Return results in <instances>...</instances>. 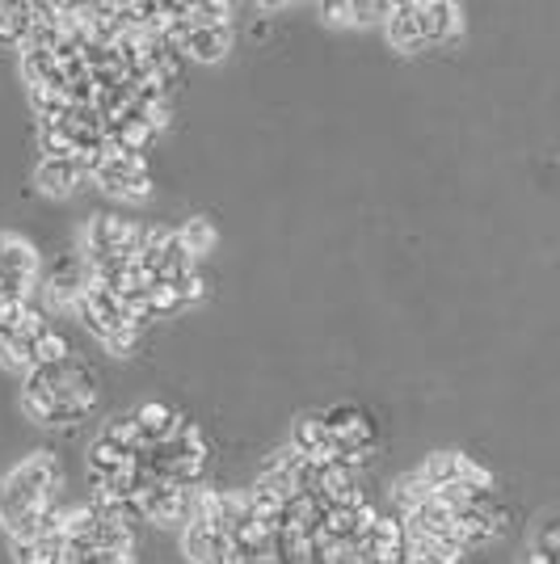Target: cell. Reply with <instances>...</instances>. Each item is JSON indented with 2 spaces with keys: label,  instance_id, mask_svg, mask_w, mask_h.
<instances>
[{
  "label": "cell",
  "instance_id": "8fae6325",
  "mask_svg": "<svg viewBox=\"0 0 560 564\" xmlns=\"http://www.w3.org/2000/svg\"><path fill=\"white\" fill-rule=\"evenodd\" d=\"M324 422H329L333 438L342 442L350 463H358V459L375 447V422L367 408H358V404H338V408H324Z\"/></svg>",
  "mask_w": 560,
  "mask_h": 564
},
{
  "label": "cell",
  "instance_id": "9a60e30c",
  "mask_svg": "<svg viewBox=\"0 0 560 564\" xmlns=\"http://www.w3.org/2000/svg\"><path fill=\"white\" fill-rule=\"evenodd\" d=\"M388 43L397 47V51L413 55V51H426V43H422V22H418V0H404V4H392V13H388Z\"/></svg>",
  "mask_w": 560,
  "mask_h": 564
},
{
  "label": "cell",
  "instance_id": "2e32d148",
  "mask_svg": "<svg viewBox=\"0 0 560 564\" xmlns=\"http://www.w3.org/2000/svg\"><path fill=\"white\" fill-rule=\"evenodd\" d=\"M64 564H135V543H64Z\"/></svg>",
  "mask_w": 560,
  "mask_h": 564
},
{
  "label": "cell",
  "instance_id": "7a4b0ae2",
  "mask_svg": "<svg viewBox=\"0 0 560 564\" xmlns=\"http://www.w3.org/2000/svg\"><path fill=\"white\" fill-rule=\"evenodd\" d=\"M59 488H64V472H59V459L52 451H34L22 463H13L0 476V527H4V536H30L55 506H64Z\"/></svg>",
  "mask_w": 560,
  "mask_h": 564
},
{
  "label": "cell",
  "instance_id": "5bb4252c",
  "mask_svg": "<svg viewBox=\"0 0 560 564\" xmlns=\"http://www.w3.org/2000/svg\"><path fill=\"white\" fill-rule=\"evenodd\" d=\"M135 430H139V447H160L164 438H173L178 426L186 422L178 408H169L164 401H144L139 408L132 413Z\"/></svg>",
  "mask_w": 560,
  "mask_h": 564
},
{
  "label": "cell",
  "instance_id": "30bf717a",
  "mask_svg": "<svg viewBox=\"0 0 560 564\" xmlns=\"http://www.w3.org/2000/svg\"><path fill=\"white\" fill-rule=\"evenodd\" d=\"M292 447L308 459V463H350V456L342 451V442H338L333 430H329L324 413H304V417H295ZM354 468H358V463H354Z\"/></svg>",
  "mask_w": 560,
  "mask_h": 564
},
{
  "label": "cell",
  "instance_id": "3957f363",
  "mask_svg": "<svg viewBox=\"0 0 560 564\" xmlns=\"http://www.w3.org/2000/svg\"><path fill=\"white\" fill-rule=\"evenodd\" d=\"M77 321L84 324L110 354H132L135 337H139V329H144V324L135 321L132 308H127V299L114 296L106 283H98V278H89V287H84V296H80Z\"/></svg>",
  "mask_w": 560,
  "mask_h": 564
},
{
  "label": "cell",
  "instance_id": "ac0fdd59",
  "mask_svg": "<svg viewBox=\"0 0 560 564\" xmlns=\"http://www.w3.org/2000/svg\"><path fill=\"white\" fill-rule=\"evenodd\" d=\"M178 237H182V244H186V253L198 262L203 253H212L215 249V228H212V219H186V228H178Z\"/></svg>",
  "mask_w": 560,
  "mask_h": 564
},
{
  "label": "cell",
  "instance_id": "52a82bcc",
  "mask_svg": "<svg viewBox=\"0 0 560 564\" xmlns=\"http://www.w3.org/2000/svg\"><path fill=\"white\" fill-rule=\"evenodd\" d=\"M93 182L106 189L110 198H123V203H144L152 194V169L144 157L132 152H114L110 148L102 161L93 164Z\"/></svg>",
  "mask_w": 560,
  "mask_h": 564
},
{
  "label": "cell",
  "instance_id": "9c48e42d",
  "mask_svg": "<svg viewBox=\"0 0 560 564\" xmlns=\"http://www.w3.org/2000/svg\"><path fill=\"white\" fill-rule=\"evenodd\" d=\"M13 564H64V506H55L30 536L9 539Z\"/></svg>",
  "mask_w": 560,
  "mask_h": 564
},
{
  "label": "cell",
  "instance_id": "7c38bea8",
  "mask_svg": "<svg viewBox=\"0 0 560 564\" xmlns=\"http://www.w3.org/2000/svg\"><path fill=\"white\" fill-rule=\"evenodd\" d=\"M34 182L52 198H68V194H77L93 177H89V164L77 161V157H43L38 169H34Z\"/></svg>",
  "mask_w": 560,
  "mask_h": 564
},
{
  "label": "cell",
  "instance_id": "5b68a950",
  "mask_svg": "<svg viewBox=\"0 0 560 564\" xmlns=\"http://www.w3.org/2000/svg\"><path fill=\"white\" fill-rule=\"evenodd\" d=\"M198 488L203 484H173V481H148V476H139V488H135L139 522L186 531L194 510H198Z\"/></svg>",
  "mask_w": 560,
  "mask_h": 564
},
{
  "label": "cell",
  "instance_id": "ba28073f",
  "mask_svg": "<svg viewBox=\"0 0 560 564\" xmlns=\"http://www.w3.org/2000/svg\"><path fill=\"white\" fill-rule=\"evenodd\" d=\"M38 287V253L26 237L4 232L0 237V299L4 303H30V291Z\"/></svg>",
  "mask_w": 560,
  "mask_h": 564
},
{
  "label": "cell",
  "instance_id": "6da1fadb",
  "mask_svg": "<svg viewBox=\"0 0 560 564\" xmlns=\"http://www.w3.org/2000/svg\"><path fill=\"white\" fill-rule=\"evenodd\" d=\"M98 396H102L98 371L80 354H68L52 367H34L22 388V404L38 426H77L98 408Z\"/></svg>",
  "mask_w": 560,
  "mask_h": 564
},
{
  "label": "cell",
  "instance_id": "277c9868",
  "mask_svg": "<svg viewBox=\"0 0 560 564\" xmlns=\"http://www.w3.org/2000/svg\"><path fill=\"white\" fill-rule=\"evenodd\" d=\"M207 468V438L198 434L194 422H182L173 438H164L160 447L139 451V476L148 481H173V484H198Z\"/></svg>",
  "mask_w": 560,
  "mask_h": 564
},
{
  "label": "cell",
  "instance_id": "8992f818",
  "mask_svg": "<svg viewBox=\"0 0 560 564\" xmlns=\"http://www.w3.org/2000/svg\"><path fill=\"white\" fill-rule=\"evenodd\" d=\"M135 266H139L148 287H157V283H178V278L194 274L198 262L186 253V244H182V237L173 228H148L144 241H139Z\"/></svg>",
  "mask_w": 560,
  "mask_h": 564
},
{
  "label": "cell",
  "instance_id": "4fadbf2b",
  "mask_svg": "<svg viewBox=\"0 0 560 564\" xmlns=\"http://www.w3.org/2000/svg\"><path fill=\"white\" fill-rule=\"evenodd\" d=\"M418 22L426 47H447L459 38V4L452 0H418Z\"/></svg>",
  "mask_w": 560,
  "mask_h": 564
},
{
  "label": "cell",
  "instance_id": "e0dca14e",
  "mask_svg": "<svg viewBox=\"0 0 560 564\" xmlns=\"http://www.w3.org/2000/svg\"><path fill=\"white\" fill-rule=\"evenodd\" d=\"M34 26V4H0V47H26Z\"/></svg>",
  "mask_w": 560,
  "mask_h": 564
}]
</instances>
